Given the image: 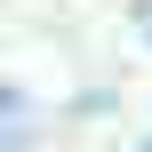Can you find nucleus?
I'll list each match as a JSON object with an SVG mask.
<instances>
[{"label": "nucleus", "mask_w": 152, "mask_h": 152, "mask_svg": "<svg viewBox=\"0 0 152 152\" xmlns=\"http://www.w3.org/2000/svg\"><path fill=\"white\" fill-rule=\"evenodd\" d=\"M16 104H24V96H16V88H8V80H0V112H16Z\"/></svg>", "instance_id": "obj_1"}, {"label": "nucleus", "mask_w": 152, "mask_h": 152, "mask_svg": "<svg viewBox=\"0 0 152 152\" xmlns=\"http://www.w3.org/2000/svg\"><path fill=\"white\" fill-rule=\"evenodd\" d=\"M144 40H152V24H144Z\"/></svg>", "instance_id": "obj_2"}]
</instances>
